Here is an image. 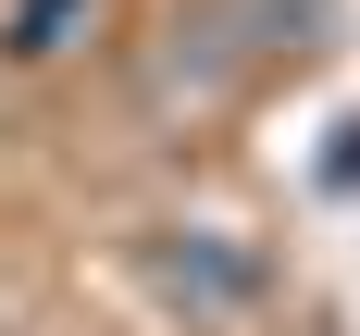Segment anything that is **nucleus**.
<instances>
[{"mask_svg":"<svg viewBox=\"0 0 360 336\" xmlns=\"http://www.w3.org/2000/svg\"><path fill=\"white\" fill-rule=\"evenodd\" d=\"M63 13L75 0H25V13H13V50H63Z\"/></svg>","mask_w":360,"mask_h":336,"instance_id":"nucleus-3","label":"nucleus"},{"mask_svg":"<svg viewBox=\"0 0 360 336\" xmlns=\"http://www.w3.org/2000/svg\"><path fill=\"white\" fill-rule=\"evenodd\" d=\"M149 274H162V299H186V311H249L261 299V249H236L224 224H162V237H149Z\"/></svg>","mask_w":360,"mask_h":336,"instance_id":"nucleus-1","label":"nucleus"},{"mask_svg":"<svg viewBox=\"0 0 360 336\" xmlns=\"http://www.w3.org/2000/svg\"><path fill=\"white\" fill-rule=\"evenodd\" d=\"M212 13H224V37L249 63H298V50L335 37V0H212Z\"/></svg>","mask_w":360,"mask_h":336,"instance_id":"nucleus-2","label":"nucleus"}]
</instances>
